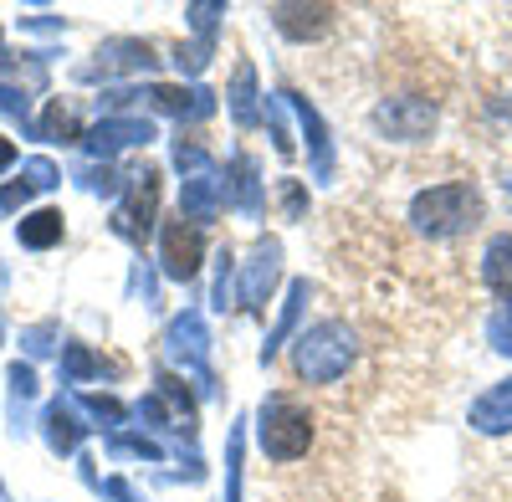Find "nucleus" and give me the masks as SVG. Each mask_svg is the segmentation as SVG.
Wrapping results in <instances>:
<instances>
[{"instance_id": "1", "label": "nucleus", "mask_w": 512, "mask_h": 502, "mask_svg": "<svg viewBox=\"0 0 512 502\" xmlns=\"http://www.w3.org/2000/svg\"><path fill=\"white\" fill-rule=\"evenodd\" d=\"M477 221H482V190L472 180H446L410 200V226L431 241H456L477 231Z\"/></svg>"}, {"instance_id": "2", "label": "nucleus", "mask_w": 512, "mask_h": 502, "mask_svg": "<svg viewBox=\"0 0 512 502\" xmlns=\"http://www.w3.org/2000/svg\"><path fill=\"white\" fill-rule=\"evenodd\" d=\"M354 354H359L354 328L338 323V318H323V323L297 333L292 369H297V380H308V385H333V380H344V374H349Z\"/></svg>"}, {"instance_id": "3", "label": "nucleus", "mask_w": 512, "mask_h": 502, "mask_svg": "<svg viewBox=\"0 0 512 502\" xmlns=\"http://www.w3.org/2000/svg\"><path fill=\"white\" fill-rule=\"evenodd\" d=\"M256 446L272 462H297L313 446V410L297 395H267L262 410H256Z\"/></svg>"}, {"instance_id": "4", "label": "nucleus", "mask_w": 512, "mask_h": 502, "mask_svg": "<svg viewBox=\"0 0 512 502\" xmlns=\"http://www.w3.org/2000/svg\"><path fill=\"white\" fill-rule=\"evenodd\" d=\"M374 129L395 144H420L436 129V103L431 98H384L374 108Z\"/></svg>"}, {"instance_id": "5", "label": "nucleus", "mask_w": 512, "mask_h": 502, "mask_svg": "<svg viewBox=\"0 0 512 502\" xmlns=\"http://www.w3.org/2000/svg\"><path fill=\"white\" fill-rule=\"evenodd\" d=\"M200 257H205L200 226L169 221V226H164V241H159V262H164V277H175V282H190V277L200 272Z\"/></svg>"}, {"instance_id": "6", "label": "nucleus", "mask_w": 512, "mask_h": 502, "mask_svg": "<svg viewBox=\"0 0 512 502\" xmlns=\"http://www.w3.org/2000/svg\"><path fill=\"white\" fill-rule=\"evenodd\" d=\"M277 277H282V246L277 241H262V246H256V257L241 267V303L246 308H267Z\"/></svg>"}, {"instance_id": "7", "label": "nucleus", "mask_w": 512, "mask_h": 502, "mask_svg": "<svg viewBox=\"0 0 512 502\" xmlns=\"http://www.w3.org/2000/svg\"><path fill=\"white\" fill-rule=\"evenodd\" d=\"M466 426L482 436H507L512 431V380H497L492 390H482L466 410Z\"/></svg>"}, {"instance_id": "8", "label": "nucleus", "mask_w": 512, "mask_h": 502, "mask_svg": "<svg viewBox=\"0 0 512 502\" xmlns=\"http://www.w3.org/2000/svg\"><path fill=\"white\" fill-rule=\"evenodd\" d=\"M221 200H226V185H221V180H210V175H190L185 190H180L185 221H195V226L216 221V216H221Z\"/></svg>"}, {"instance_id": "9", "label": "nucleus", "mask_w": 512, "mask_h": 502, "mask_svg": "<svg viewBox=\"0 0 512 502\" xmlns=\"http://www.w3.org/2000/svg\"><path fill=\"white\" fill-rule=\"evenodd\" d=\"M482 282L497 292L502 303H512V231L487 241V251H482Z\"/></svg>"}, {"instance_id": "10", "label": "nucleus", "mask_w": 512, "mask_h": 502, "mask_svg": "<svg viewBox=\"0 0 512 502\" xmlns=\"http://www.w3.org/2000/svg\"><path fill=\"white\" fill-rule=\"evenodd\" d=\"M154 180H159L154 170L134 175V200L118 211V231H123V236H144V231H149V221H154V195H159Z\"/></svg>"}, {"instance_id": "11", "label": "nucleus", "mask_w": 512, "mask_h": 502, "mask_svg": "<svg viewBox=\"0 0 512 502\" xmlns=\"http://www.w3.org/2000/svg\"><path fill=\"white\" fill-rule=\"evenodd\" d=\"M328 21H333V6H272V26L292 41L328 31Z\"/></svg>"}, {"instance_id": "12", "label": "nucleus", "mask_w": 512, "mask_h": 502, "mask_svg": "<svg viewBox=\"0 0 512 502\" xmlns=\"http://www.w3.org/2000/svg\"><path fill=\"white\" fill-rule=\"evenodd\" d=\"M16 241H21V246H31V251H47V246H57V241H62V211H52V205H41V211L21 216V221H16Z\"/></svg>"}, {"instance_id": "13", "label": "nucleus", "mask_w": 512, "mask_h": 502, "mask_svg": "<svg viewBox=\"0 0 512 502\" xmlns=\"http://www.w3.org/2000/svg\"><path fill=\"white\" fill-rule=\"evenodd\" d=\"M149 123H139V118H113V123H98L93 129V139H88V149L93 154H113V149H123V144H149Z\"/></svg>"}, {"instance_id": "14", "label": "nucleus", "mask_w": 512, "mask_h": 502, "mask_svg": "<svg viewBox=\"0 0 512 502\" xmlns=\"http://www.w3.org/2000/svg\"><path fill=\"white\" fill-rule=\"evenodd\" d=\"M47 441H52V451H72L82 441V426H77V415L67 405H52L47 410Z\"/></svg>"}, {"instance_id": "15", "label": "nucleus", "mask_w": 512, "mask_h": 502, "mask_svg": "<svg viewBox=\"0 0 512 502\" xmlns=\"http://www.w3.org/2000/svg\"><path fill=\"white\" fill-rule=\"evenodd\" d=\"M256 77H251V67H236V82H231V113H236V123L241 129H251L256 123Z\"/></svg>"}, {"instance_id": "16", "label": "nucleus", "mask_w": 512, "mask_h": 502, "mask_svg": "<svg viewBox=\"0 0 512 502\" xmlns=\"http://www.w3.org/2000/svg\"><path fill=\"white\" fill-rule=\"evenodd\" d=\"M287 98H292V93H287ZM292 108H297V118H303L308 144H313V154H318V175H328V170H333V149H328V139H323V123H318V113H313L303 98H292Z\"/></svg>"}, {"instance_id": "17", "label": "nucleus", "mask_w": 512, "mask_h": 502, "mask_svg": "<svg viewBox=\"0 0 512 502\" xmlns=\"http://www.w3.org/2000/svg\"><path fill=\"white\" fill-rule=\"evenodd\" d=\"M487 344H492L497 354L512 359V303H502V308L487 318Z\"/></svg>"}, {"instance_id": "18", "label": "nucleus", "mask_w": 512, "mask_h": 502, "mask_svg": "<svg viewBox=\"0 0 512 502\" xmlns=\"http://www.w3.org/2000/svg\"><path fill=\"white\" fill-rule=\"evenodd\" d=\"M6 164H16V144H11V139H0V170H6Z\"/></svg>"}, {"instance_id": "19", "label": "nucleus", "mask_w": 512, "mask_h": 502, "mask_svg": "<svg viewBox=\"0 0 512 502\" xmlns=\"http://www.w3.org/2000/svg\"><path fill=\"white\" fill-rule=\"evenodd\" d=\"M507 195H512V180H507Z\"/></svg>"}]
</instances>
